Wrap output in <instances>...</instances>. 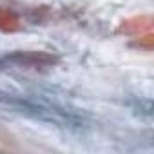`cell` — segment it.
I'll return each mask as SVG.
<instances>
[{
	"instance_id": "cell-1",
	"label": "cell",
	"mask_w": 154,
	"mask_h": 154,
	"mask_svg": "<svg viewBox=\"0 0 154 154\" xmlns=\"http://www.w3.org/2000/svg\"><path fill=\"white\" fill-rule=\"evenodd\" d=\"M54 60L44 53H24V54H15L11 58V63L17 67H26V69H42L51 65Z\"/></svg>"
},
{
	"instance_id": "cell-2",
	"label": "cell",
	"mask_w": 154,
	"mask_h": 154,
	"mask_svg": "<svg viewBox=\"0 0 154 154\" xmlns=\"http://www.w3.org/2000/svg\"><path fill=\"white\" fill-rule=\"evenodd\" d=\"M20 27V20L9 9H0V29L2 31H17Z\"/></svg>"
}]
</instances>
